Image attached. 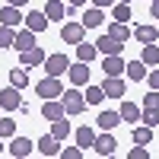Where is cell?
Here are the masks:
<instances>
[{"label":"cell","mask_w":159,"mask_h":159,"mask_svg":"<svg viewBox=\"0 0 159 159\" xmlns=\"http://www.w3.org/2000/svg\"><path fill=\"white\" fill-rule=\"evenodd\" d=\"M64 115H80V111H83L86 108V96H83V92H80V86H73V89H67V92H64Z\"/></svg>","instance_id":"cell-1"},{"label":"cell","mask_w":159,"mask_h":159,"mask_svg":"<svg viewBox=\"0 0 159 159\" xmlns=\"http://www.w3.org/2000/svg\"><path fill=\"white\" fill-rule=\"evenodd\" d=\"M35 92H38L42 99H57V96H64V86H61L57 76H45L42 83L35 86Z\"/></svg>","instance_id":"cell-2"},{"label":"cell","mask_w":159,"mask_h":159,"mask_svg":"<svg viewBox=\"0 0 159 159\" xmlns=\"http://www.w3.org/2000/svg\"><path fill=\"white\" fill-rule=\"evenodd\" d=\"M67 67H70V57H67V54H51V57H45V73H48V76L67 73Z\"/></svg>","instance_id":"cell-3"},{"label":"cell","mask_w":159,"mask_h":159,"mask_svg":"<svg viewBox=\"0 0 159 159\" xmlns=\"http://www.w3.org/2000/svg\"><path fill=\"white\" fill-rule=\"evenodd\" d=\"M83 35H86V25H83V22H67V25L61 29V38H64L67 45H80V42H83Z\"/></svg>","instance_id":"cell-4"},{"label":"cell","mask_w":159,"mask_h":159,"mask_svg":"<svg viewBox=\"0 0 159 159\" xmlns=\"http://www.w3.org/2000/svg\"><path fill=\"white\" fill-rule=\"evenodd\" d=\"M96 51H99V54H121V51H124V42H118L115 35H99Z\"/></svg>","instance_id":"cell-5"},{"label":"cell","mask_w":159,"mask_h":159,"mask_svg":"<svg viewBox=\"0 0 159 159\" xmlns=\"http://www.w3.org/2000/svg\"><path fill=\"white\" fill-rule=\"evenodd\" d=\"M19 64H22V67H38V64H45V51L38 45L25 48V51H19Z\"/></svg>","instance_id":"cell-6"},{"label":"cell","mask_w":159,"mask_h":159,"mask_svg":"<svg viewBox=\"0 0 159 159\" xmlns=\"http://www.w3.org/2000/svg\"><path fill=\"white\" fill-rule=\"evenodd\" d=\"M67 76H70L73 86H86V83H89V64H83V61H80V64H70V67H67Z\"/></svg>","instance_id":"cell-7"},{"label":"cell","mask_w":159,"mask_h":159,"mask_svg":"<svg viewBox=\"0 0 159 159\" xmlns=\"http://www.w3.org/2000/svg\"><path fill=\"white\" fill-rule=\"evenodd\" d=\"M19 105H22V99H19V89L16 86H10V89L0 92V108H3V111H16Z\"/></svg>","instance_id":"cell-8"},{"label":"cell","mask_w":159,"mask_h":159,"mask_svg":"<svg viewBox=\"0 0 159 159\" xmlns=\"http://www.w3.org/2000/svg\"><path fill=\"white\" fill-rule=\"evenodd\" d=\"M115 147H118V143H115V137L108 134V130H105L102 137L92 140V150H96V156H111V153H115Z\"/></svg>","instance_id":"cell-9"},{"label":"cell","mask_w":159,"mask_h":159,"mask_svg":"<svg viewBox=\"0 0 159 159\" xmlns=\"http://www.w3.org/2000/svg\"><path fill=\"white\" fill-rule=\"evenodd\" d=\"M32 150H35V143L29 137H13V143H10V156H16V159H25Z\"/></svg>","instance_id":"cell-10"},{"label":"cell","mask_w":159,"mask_h":159,"mask_svg":"<svg viewBox=\"0 0 159 159\" xmlns=\"http://www.w3.org/2000/svg\"><path fill=\"white\" fill-rule=\"evenodd\" d=\"M102 92H105V99H121L124 96V80L121 76H108L102 83Z\"/></svg>","instance_id":"cell-11"},{"label":"cell","mask_w":159,"mask_h":159,"mask_svg":"<svg viewBox=\"0 0 159 159\" xmlns=\"http://www.w3.org/2000/svg\"><path fill=\"white\" fill-rule=\"evenodd\" d=\"M102 70H105V76H121V73H124V61H121V54H105Z\"/></svg>","instance_id":"cell-12"},{"label":"cell","mask_w":159,"mask_h":159,"mask_svg":"<svg viewBox=\"0 0 159 159\" xmlns=\"http://www.w3.org/2000/svg\"><path fill=\"white\" fill-rule=\"evenodd\" d=\"M35 150L42 153V156H57V153H61V140H57V137H51V134H45L42 140L35 143Z\"/></svg>","instance_id":"cell-13"},{"label":"cell","mask_w":159,"mask_h":159,"mask_svg":"<svg viewBox=\"0 0 159 159\" xmlns=\"http://www.w3.org/2000/svg\"><path fill=\"white\" fill-rule=\"evenodd\" d=\"M25 16H22V13H19V7H3V10H0V25H13V29H16V25L22 22Z\"/></svg>","instance_id":"cell-14"},{"label":"cell","mask_w":159,"mask_h":159,"mask_svg":"<svg viewBox=\"0 0 159 159\" xmlns=\"http://www.w3.org/2000/svg\"><path fill=\"white\" fill-rule=\"evenodd\" d=\"M42 115H45V121H57V118H64V102H57V99H45Z\"/></svg>","instance_id":"cell-15"},{"label":"cell","mask_w":159,"mask_h":159,"mask_svg":"<svg viewBox=\"0 0 159 159\" xmlns=\"http://www.w3.org/2000/svg\"><path fill=\"white\" fill-rule=\"evenodd\" d=\"M25 25H29L32 32H45V29H48V16H45V10H32L29 16H25Z\"/></svg>","instance_id":"cell-16"},{"label":"cell","mask_w":159,"mask_h":159,"mask_svg":"<svg viewBox=\"0 0 159 159\" xmlns=\"http://www.w3.org/2000/svg\"><path fill=\"white\" fill-rule=\"evenodd\" d=\"M32 45H35V32L25 25V29L16 32V38H13V48H16V51H25V48H32Z\"/></svg>","instance_id":"cell-17"},{"label":"cell","mask_w":159,"mask_h":159,"mask_svg":"<svg viewBox=\"0 0 159 159\" xmlns=\"http://www.w3.org/2000/svg\"><path fill=\"white\" fill-rule=\"evenodd\" d=\"M45 16H48V22H57V19L67 16V7H64L61 0H48L45 3Z\"/></svg>","instance_id":"cell-18"},{"label":"cell","mask_w":159,"mask_h":159,"mask_svg":"<svg viewBox=\"0 0 159 159\" xmlns=\"http://www.w3.org/2000/svg\"><path fill=\"white\" fill-rule=\"evenodd\" d=\"M134 38H137L140 45H150V42L159 38V29H156V25H137V29H134Z\"/></svg>","instance_id":"cell-19"},{"label":"cell","mask_w":159,"mask_h":159,"mask_svg":"<svg viewBox=\"0 0 159 159\" xmlns=\"http://www.w3.org/2000/svg\"><path fill=\"white\" fill-rule=\"evenodd\" d=\"M124 70H127V80H134V83L147 80V64H143V61H130V64H124Z\"/></svg>","instance_id":"cell-20"},{"label":"cell","mask_w":159,"mask_h":159,"mask_svg":"<svg viewBox=\"0 0 159 159\" xmlns=\"http://www.w3.org/2000/svg\"><path fill=\"white\" fill-rule=\"evenodd\" d=\"M118 115H121V121H127V124H134V121H140V108L134 102H121V108H118Z\"/></svg>","instance_id":"cell-21"},{"label":"cell","mask_w":159,"mask_h":159,"mask_svg":"<svg viewBox=\"0 0 159 159\" xmlns=\"http://www.w3.org/2000/svg\"><path fill=\"white\" fill-rule=\"evenodd\" d=\"M102 19H105L102 7H92V10H86V13H83V25H86V29H99Z\"/></svg>","instance_id":"cell-22"},{"label":"cell","mask_w":159,"mask_h":159,"mask_svg":"<svg viewBox=\"0 0 159 159\" xmlns=\"http://www.w3.org/2000/svg\"><path fill=\"white\" fill-rule=\"evenodd\" d=\"M96 124H99L102 130H115L118 124H121V115H118V111H102V115L96 118Z\"/></svg>","instance_id":"cell-23"},{"label":"cell","mask_w":159,"mask_h":159,"mask_svg":"<svg viewBox=\"0 0 159 159\" xmlns=\"http://www.w3.org/2000/svg\"><path fill=\"white\" fill-rule=\"evenodd\" d=\"M140 61L147 64V67H156V64H159V48H156V42L143 45V54H140Z\"/></svg>","instance_id":"cell-24"},{"label":"cell","mask_w":159,"mask_h":159,"mask_svg":"<svg viewBox=\"0 0 159 159\" xmlns=\"http://www.w3.org/2000/svg\"><path fill=\"white\" fill-rule=\"evenodd\" d=\"M10 86L25 89V86H29V70H25V67H19V70H10Z\"/></svg>","instance_id":"cell-25"},{"label":"cell","mask_w":159,"mask_h":159,"mask_svg":"<svg viewBox=\"0 0 159 159\" xmlns=\"http://www.w3.org/2000/svg\"><path fill=\"white\" fill-rule=\"evenodd\" d=\"M111 19L115 22H127L130 19V3H118V0H115V3H111Z\"/></svg>","instance_id":"cell-26"},{"label":"cell","mask_w":159,"mask_h":159,"mask_svg":"<svg viewBox=\"0 0 159 159\" xmlns=\"http://www.w3.org/2000/svg\"><path fill=\"white\" fill-rule=\"evenodd\" d=\"M67 134H70V121H64V118H57V121H51V137L64 140Z\"/></svg>","instance_id":"cell-27"},{"label":"cell","mask_w":159,"mask_h":159,"mask_svg":"<svg viewBox=\"0 0 159 159\" xmlns=\"http://www.w3.org/2000/svg\"><path fill=\"white\" fill-rule=\"evenodd\" d=\"M108 35H115L118 42H127V38L134 35V32H130V25H127V22H115L111 29H108Z\"/></svg>","instance_id":"cell-28"},{"label":"cell","mask_w":159,"mask_h":159,"mask_svg":"<svg viewBox=\"0 0 159 159\" xmlns=\"http://www.w3.org/2000/svg\"><path fill=\"white\" fill-rule=\"evenodd\" d=\"M92 140H96V130L92 127H80L76 130V147H92Z\"/></svg>","instance_id":"cell-29"},{"label":"cell","mask_w":159,"mask_h":159,"mask_svg":"<svg viewBox=\"0 0 159 159\" xmlns=\"http://www.w3.org/2000/svg\"><path fill=\"white\" fill-rule=\"evenodd\" d=\"M96 54H99V51H96V45H83V42L76 45V57L83 61V64H89V61L96 57Z\"/></svg>","instance_id":"cell-30"},{"label":"cell","mask_w":159,"mask_h":159,"mask_svg":"<svg viewBox=\"0 0 159 159\" xmlns=\"http://www.w3.org/2000/svg\"><path fill=\"white\" fill-rule=\"evenodd\" d=\"M86 105H102V99H105V92H102V86H89L86 92Z\"/></svg>","instance_id":"cell-31"},{"label":"cell","mask_w":159,"mask_h":159,"mask_svg":"<svg viewBox=\"0 0 159 159\" xmlns=\"http://www.w3.org/2000/svg\"><path fill=\"white\" fill-rule=\"evenodd\" d=\"M0 137H16V121L13 118H0Z\"/></svg>","instance_id":"cell-32"},{"label":"cell","mask_w":159,"mask_h":159,"mask_svg":"<svg viewBox=\"0 0 159 159\" xmlns=\"http://www.w3.org/2000/svg\"><path fill=\"white\" fill-rule=\"evenodd\" d=\"M140 121L147 124V127H159V108H147V111H140Z\"/></svg>","instance_id":"cell-33"},{"label":"cell","mask_w":159,"mask_h":159,"mask_svg":"<svg viewBox=\"0 0 159 159\" xmlns=\"http://www.w3.org/2000/svg\"><path fill=\"white\" fill-rule=\"evenodd\" d=\"M150 140H153V127L143 124V127H137V130H134V143H143V147H147Z\"/></svg>","instance_id":"cell-34"},{"label":"cell","mask_w":159,"mask_h":159,"mask_svg":"<svg viewBox=\"0 0 159 159\" xmlns=\"http://www.w3.org/2000/svg\"><path fill=\"white\" fill-rule=\"evenodd\" d=\"M16 32H13V25H0V48H10Z\"/></svg>","instance_id":"cell-35"},{"label":"cell","mask_w":159,"mask_h":159,"mask_svg":"<svg viewBox=\"0 0 159 159\" xmlns=\"http://www.w3.org/2000/svg\"><path fill=\"white\" fill-rule=\"evenodd\" d=\"M143 108H159V89H150V96H143Z\"/></svg>","instance_id":"cell-36"},{"label":"cell","mask_w":159,"mask_h":159,"mask_svg":"<svg viewBox=\"0 0 159 159\" xmlns=\"http://www.w3.org/2000/svg\"><path fill=\"white\" fill-rule=\"evenodd\" d=\"M64 159H83V147H67V150H61Z\"/></svg>","instance_id":"cell-37"},{"label":"cell","mask_w":159,"mask_h":159,"mask_svg":"<svg viewBox=\"0 0 159 159\" xmlns=\"http://www.w3.org/2000/svg\"><path fill=\"white\" fill-rule=\"evenodd\" d=\"M127 156H130V159H147L150 153H147V150H143V143H137V147H134V150H130Z\"/></svg>","instance_id":"cell-38"},{"label":"cell","mask_w":159,"mask_h":159,"mask_svg":"<svg viewBox=\"0 0 159 159\" xmlns=\"http://www.w3.org/2000/svg\"><path fill=\"white\" fill-rule=\"evenodd\" d=\"M147 83H150V89H159V70H150L147 73Z\"/></svg>","instance_id":"cell-39"},{"label":"cell","mask_w":159,"mask_h":159,"mask_svg":"<svg viewBox=\"0 0 159 159\" xmlns=\"http://www.w3.org/2000/svg\"><path fill=\"white\" fill-rule=\"evenodd\" d=\"M150 16L159 19V0H150Z\"/></svg>","instance_id":"cell-40"},{"label":"cell","mask_w":159,"mask_h":159,"mask_svg":"<svg viewBox=\"0 0 159 159\" xmlns=\"http://www.w3.org/2000/svg\"><path fill=\"white\" fill-rule=\"evenodd\" d=\"M92 3H96V7H102V10H105V7H111L115 0H92Z\"/></svg>","instance_id":"cell-41"},{"label":"cell","mask_w":159,"mask_h":159,"mask_svg":"<svg viewBox=\"0 0 159 159\" xmlns=\"http://www.w3.org/2000/svg\"><path fill=\"white\" fill-rule=\"evenodd\" d=\"M10 7H22V3H29V0H7Z\"/></svg>","instance_id":"cell-42"},{"label":"cell","mask_w":159,"mask_h":159,"mask_svg":"<svg viewBox=\"0 0 159 159\" xmlns=\"http://www.w3.org/2000/svg\"><path fill=\"white\" fill-rule=\"evenodd\" d=\"M70 3H73V7H83V3H86V0H70Z\"/></svg>","instance_id":"cell-43"},{"label":"cell","mask_w":159,"mask_h":159,"mask_svg":"<svg viewBox=\"0 0 159 159\" xmlns=\"http://www.w3.org/2000/svg\"><path fill=\"white\" fill-rule=\"evenodd\" d=\"M0 153H3V137H0Z\"/></svg>","instance_id":"cell-44"},{"label":"cell","mask_w":159,"mask_h":159,"mask_svg":"<svg viewBox=\"0 0 159 159\" xmlns=\"http://www.w3.org/2000/svg\"><path fill=\"white\" fill-rule=\"evenodd\" d=\"M118 3H130V0H118Z\"/></svg>","instance_id":"cell-45"}]
</instances>
